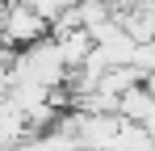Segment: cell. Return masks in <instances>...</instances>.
I'll use <instances>...</instances> for the list:
<instances>
[{"instance_id": "obj_1", "label": "cell", "mask_w": 155, "mask_h": 151, "mask_svg": "<svg viewBox=\"0 0 155 151\" xmlns=\"http://www.w3.org/2000/svg\"><path fill=\"white\" fill-rule=\"evenodd\" d=\"M117 118L130 126H147L151 130V118H155V101H151V84H134L130 92L117 97Z\"/></svg>"}, {"instance_id": "obj_2", "label": "cell", "mask_w": 155, "mask_h": 151, "mask_svg": "<svg viewBox=\"0 0 155 151\" xmlns=\"http://www.w3.org/2000/svg\"><path fill=\"white\" fill-rule=\"evenodd\" d=\"M21 139H25V118L8 101H0V151H13Z\"/></svg>"}, {"instance_id": "obj_3", "label": "cell", "mask_w": 155, "mask_h": 151, "mask_svg": "<svg viewBox=\"0 0 155 151\" xmlns=\"http://www.w3.org/2000/svg\"><path fill=\"white\" fill-rule=\"evenodd\" d=\"M59 42V55H63V67L71 72V67H80L84 59H88V50H92V38L84 34V29H76V34H67V38H54Z\"/></svg>"}, {"instance_id": "obj_4", "label": "cell", "mask_w": 155, "mask_h": 151, "mask_svg": "<svg viewBox=\"0 0 155 151\" xmlns=\"http://www.w3.org/2000/svg\"><path fill=\"white\" fill-rule=\"evenodd\" d=\"M46 4H51V8H54V17H59V13H67V8H76L80 0H46Z\"/></svg>"}, {"instance_id": "obj_5", "label": "cell", "mask_w": 155, "mask_h": 151, "mask_svg": "<svg viewBox=\"0 0 155 151\" xmlns=\"http://www.w3.org/2000/svg\"><path fill=\"white\" fill-rule=\"evenodd\" d=\"M97 4H113V0H97Z\"/></svg>"}]
</instances>
